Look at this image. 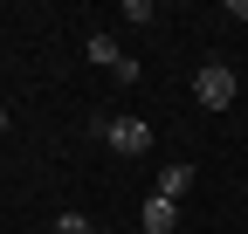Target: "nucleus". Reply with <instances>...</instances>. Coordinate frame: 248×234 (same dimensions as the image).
<instances>
[{"label": "nucleus", "instance_id": "f257e3e1", "mask_svg": "<svg viewBox=\"0 0 248 234\" xmlns=\"http://www.w3.org/2000/svg\"><path fill=\"white\" fill-rule=\"evenodd\" d=\"M104 138H110V152H117V159L152 152V124H145V117H110V124H104Z\"/></svg>", "mask_w": 248, "mask_h": 234}, {"label": "nucleus", "instance_id": "f03ea898", "mask_svg": "<svg viewBox=\"0 0 248 234\" xmlns=\"http://www.w3.org/2000/svg\"><path fill=\"white\" fill-rule=\"evenodd\" d=\"M193 97H200L207 110H228V103H234V76H228L221 62H207V69L193 76Z\"/></svg>", "mask_w": 248, "mask_h": 234}, {"label": "nucleus", "instance_id": "7ed1b4c3", "mask_svg": "<svg viewBox=\"0 0 248 234\" xmlns=\"http://www.w3.org/2000/svg\"><path fill=\"white\" fill-rule=\"evenodd\" d=\"M179 227V200H159V193H152L145 200V234H172Z\"/></svg>", "mask_w": 248, "mask_h": 234}, {"label": "nucleus", "instance_id": "20e7f679", "mask_svg": "<svg viewBox=\"0 0 248 234\" xmlns=\"http://www.w3.org/2000/svg\"><path fill=\"white\" fill-rule=\"evenodd\" d=\"M90 62H97V69H110V76H117V69H124V48H117L110 35H90Z\"/></svg>", "mask_w": 248, "mask_h": 234}, {"label": "nucleus", "instance_id": "39448f33", "mask_svg": "<svg viewBox=\"0 0 248 234\" xmlns=\"http://www.w3.org/2000/svg\"><path fill=\"white\" fill-rule=\"evenodd\" d=\"M186 186H193V165H166L159 172V200H186Z\"/></svg>", "mask_w": 248, "mask_h": 234}, {"label": "nucleus", "instance_id": "423d86ee", "mask_svg": "<svg viewBox=\"0 0 248 234\" xmlns=\"http://www.w3.org/2000/svg\"><path fill=\"white\" fill-rule=\"evenodd\" d=\"M55 234H97V227H90L83 214H55Z\"/></svg>", "mask_w": 248, "mask_h": 234}, {"label": "nucleus", "instance_id": "0eeeda50", "mask_svg": "<svg viewBox=\"0 0 248 234\" xmlns=\"http://www.w3.org/2000/svg\"><path fill=\"white\" fill-rule=\"evenodd\" d=\"M0 131H7V97H0Z\"/></svg>", "mask_w": 248, "mask_h": 234}]
</instances>
